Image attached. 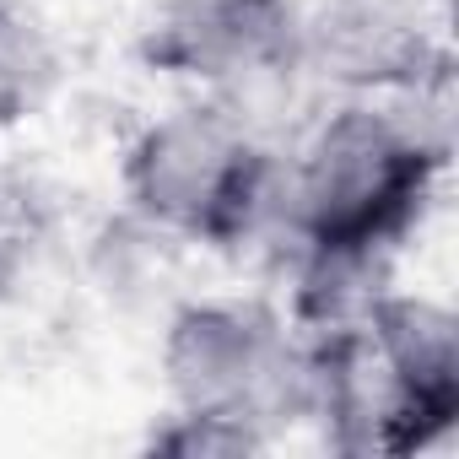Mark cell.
Instances as JSON below:
<instances>
[{"label":"cell","mask_w":459,"mask_h":459,"mask_svg":"<svg viewBox=\"0 0 459 459\" xmlns=\"http://www.w3.org/2000/svg\"><path fill=\"white\" fill-rule=\"evenodd\" d=\"M119 211L178 249L244 255L276 244L281 152L260 125L216 98H178L146 114L114 162Z\"/></svg>","instance_id":"7a4b0ae2"},{"label":"cell","mask_w":459,"mask_h":459,"mask_svg":"<svg viewBox=\"0 0 459 459\" xmlns=\"http://www.w3.org/2000/svg\"><path fill=\"white\" fill-rule=\"evenodd\" d=\"M49 244V195L33 173L0 168V287L33 271Z\"/></svg>","instance_id":"9c48e42d"},{"label":"cell","mask_w":459,"mask_h":459,"mask_svg":"<svg viewBox=\"0 0 459 459\" xmlns=\"http://www.w3.org/2000/svg\"><path fill=\"white\" fill-rule=\"evenodd\" d=\"M135 60L189 98L249 114L255 98L303 82V0H152Z\"/></svg>","instance_id":"277c9868"},{"label":"cell","mask_w":459,"mask_h":459,"mask_svg":"<svg viewBox=\"0 0 459 459\" xmlns=\"http://www.w3.org/2000/svg\"><path fill=\"white\" fill-rule=\"evenodd\" d=\"M157 384L173 411H238L281 432L303 411V341L265 292H184L157 325Z\"/></svg>","instance_id":"3957f363"},{"label":"cell","mask_w":459,"mask_h":459,"mask_svg":"<svg viewBox=\"0 0 459 459\" xmlns=\"http://www.w3.org/2000/svg\"><path fill=\"white\" fill-rule=\"evenodd\" d=\"M271 443L276 432L238 411H173L168 405L162 421L146 432V448L173 454V459H255Z\"/></svg>","instance_id":"ba28073f"},{"label":"cell","mask_w":459,"mask_h":459,"mask_svg":"<svg viewBox=\"0 0 459 459\" xmlns=\"http://www.w3.org/2000/svg\"><path fill=\"white\" fill-rule=\"evenodd\" d=\"M65 82L55 28L28 0H0V135H17L49 114Z\"/></svg>","instance_id":"52a82bcc"},{"label":"cell","mask_w":459,"mask_h":459,"mask_svg":"<svg viewBox=\"0 0 459 459\" xmlns=\"http://www.w3.org/2000/svg\"><path fill=\"white\" fill-rule=\"evenodd\" d=\"M357 325L389 394L394 459L443 448L459 427V314L432 292L389 281Z\"/></svg>","instance_id":"8992f818"},{"label":"cell","mask_w":459,"mask_h":459,"mask_svg":"<svg viewBox=\"0 0 459 459\" xmlns=\"http://www.w3.org/2000/svg\"><path fill=\"white\" fill-rule=\"evenodd\" d=\"M416 98H330L292 152H281L276 244L314 255L384 260L427 227L443 178L448 135L411 114Z\"/></svg>","instance_id":"6da1fadb"},{"label":"cell","mask_w":459,"mask_h":459,"mask_svg":"<svg viewBox=\"0 0 459 459\" xmlns=\"http://www.w3.org/2000/svg\"><path fill=\"white\" fill-rule=\"evenodd\" d=\"M303 82L330 98H432L448 49L427 0H303Z\"/></svg>","instance_id":"5b68a950"}]
</instances>
